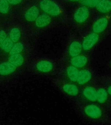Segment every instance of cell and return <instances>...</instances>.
Instances as JSON below:
<instances>
[{"mask_svg": "<svg viewBox=\"0 0 111 125\" xmlns=\"http://www.w3.org/2000/svg\"><path fill=\"white\" fill-rule=\"evenodd\" d=\"M78 116L83 120L93 124H111V113L96 103L74 102L71 103Z\"/></svg>", "mask_w": 111, "mask_h": 125, "instance_id": "6da1fadb", "label": "cell"}, {"mask_svg": "<svg viewBox=\"0 0 111 125\" xmlns=\"http://www.w3.org/2000/svg\"><path fill=\"white\" fill-rule=\"evenodd\" d=\"M61 63L60 59L36 57L30 62L29 70L34 75L53 78L58 76Z\"/></svg>", "mask_w": 111, "mask_h": 125, "instance_id": "7a4b0ae2", "label": "cell"}, {"mask_svg": "<svg viewBox=\"0 0 111 125\" xmlns=\"http://www.w3.org/2000/svg\"><path fill=\"white\" fill-rule=\"evenodd\" d=\"M53 86L71 103L76 101L80 94V87L76 83L69 82L58 77L50 78Z\"/></svg>", "mask_w": 111, "mask_h": 125, "instance_id": "3957f363", "label": "cell"}, {"mask_svg": "<svg viewBox=\"0 0 111 125\" xmlns=\"http://www.w3.org/2000/svg\"><path fill=\"white\" fill-rule=\"evenodd\" d=\"M97 99L96 103L111 113V98L105 87L100 82L98 75L96 81Z\"/></svg>", "mask_w": 111, "mask_h": 125, "instance_id": "277c9868", "label": "cell"}, {"mask_svg": "<svg viewBox=\"0 0 111 125\" xmlns=\"http://www.w3.org/2000/svg\"><path fill=\"white\" fill-rule=\"evenodd\" d=\"M61 62V66L58 75L56 77L76 83L79 70L68 62L62 61Z\"/></svg>", "mask_w": 111, "mask_h": 125, "instance_id": "5b68a950", "label": "cell"}, {"mask_svg": "<svg viewBox=\"0 0 111 125\" xmlns=\"http://www.w3.org/2000/svg\"><path fill=\"white\" fill-rule=\"evenodd\" d=\"M96 81L92 84L80 87V96L76 101L87 103H96L97 94Z\"/></svg>", "mask_w": 111, "mask_h": 125, "instance_id": "8992f818", "label": "cell"}, {"mask_svg": "<svg viewBox=\"0 0 111 125\" xmlns=\"http://www.w3.org/2000/svg\"><path fill=\"white\" fill-rule=\"evenodd\" d=\"M98 75L92 66L79 70L76 84L80 87L92 84L95 82Z\"/></svg>", "mask_w": 111, "mask_h": 125, "instance_id": "52a82bcc", "label": "cell"}, {"mask_svg": "<svg viewBox=\"0 0 111 125\" xmlns=\"http://www.w3.org/2000/svg\"><path fill=\"white\" fill-rule=\"evenodd\" d=\"M82 53L81 41L76 39L70 41L66 50L60 59L62 61H66Z\"/></svg>", "mask_w": 111, "mask_h": 125, "instance_id": "ba28073f", "label": "cell"}, {"mask_svg": "<svg viewBox=\"0 0 111 125\" xmlns=\"http://www.w3.org/2000/svg\"><path fill=\"white\" fill-rule=\"evenodd\" d=\"M100 35L91 32L88 33L82 40V48L83 53L91 55L92 52L100 41Z\"/></svg>", "mask_w": 111, "mask_h": 125, "instance_id": "9c48e42d", "label": "cell"}, {"mask_svg": "<svg viewBox=\"0 0 111 125\" xmlns=\"http://www.w3.org/2000/svg\"><path fill=\"white\" fill-rule=\"evenodd\" d=\"M21 70L6 60L0 61V79L11 78L19 73Z\"/></svg>", "mask_w": 111, "mask_h": 125, "instance_id": "30bf717a", "label": "cell"}, {"mask_svg": "<svg viewBox=\"0 0 111 125\" xmlns=\"http://www.w3.org/2000/svg\"><path fill=\"white\" fill-rule=\"evenodd\" d=\"M91 55L82 53L64 62H68L79 70H81L91 66Z\"/></svg>", "mask_w": 111, "mask_h": 125, "instance_id": "8fae6325", "label": "cell"}, {"mask_svg": "<svg viewBox=\"0 0 111 125\" xmlns=\"http://www.w3.org/2000/svg\"><path fill=\"white\" fill-rule=\"evenodd\" d=\"M40 6L43 11L50 15L57 16L61 13L60 7L52 0H42Z\"/></svg>", "mask_w": 111, "mask_h": 125, "instance_id": "7c38bea8", "label": "cell"}, {"mask_svg": "<svg viewBox=\"0 0 111 125\" xmlns=\"http://www.w3.org/2000/svg\"><path fill=\"white\" fill-rule=\"evenodd\" d=\"M6 60L21 70L27 62V57L24 53L9 55Z\"/></svg>", "mask_w": 111, "mask_h": 125, "instance_id": "4fadbf2b", "label": "cell"}, {"mask_svg": "<svg viewBox=\"0 0 111 125\" xmlns=\"http://www.w3.org/2000/svg\"><path fill=\"white\" fill-rule=\"evenodd\" d=\"M109 25L108 19L105 17H102L95 21L91 27V32L99 35L104 33L107 29Z\"/></svg>", "mask_w": 111, "mask_h": 125, "instance_id": "5bb4252c", "label": "cell"}, {"mask_svg": "<svg viewBox=\"0 0 111 125\" xmlns=\"http://www.w3.org/2000/svg\"><path fill=\"white\" fill-rule=\"evenodd\" d=\"M90 15V11L86 6L78 8L76 10L73 16V19L78 24H82L87 20Z\"/></svg>", "mask_w": 111, "mask_h": 125, "instance_id": "9a60e30c", "label": "cell"}, {"mask_svg": "<svg viewBox=\"0 0 111 125\" xmlns=\"http://www.w3.org/2000/svg\"><path fill=\"white\" fill-rule=\"evenodd\" d=\"M14 43L12 41L10 38L7 37L4 41L2 47L0 49V52L2 53V56L0 58L4 59L6 60L8 56L10 51L13 47ZM3 59V60H4Z\"/></svg>", "mask_w": 111, "mask_h": 125, "instance_id": "2e32d148", "label": "cell"}, {"mask_svg": "<svg viewBox=\"0 0 111 125\" xmlns=\"http://www.w3.org/2000/svg\"><path fill=\"white\" fill-rule=\"evenodd\" d=\"M51 18L47 14H43L39 16L35 21L36 27L38 28H43L49 25L51 22Z\"/></svg>", "mask_w": 111, "mask_h": 125, "instance_id": "e0dca14e", "label": "cell"}, {"mask_svg": "<svg viewBox=\"0 0 111 125\" xmlns=\"http://www.w3.org/2000/svg\"><path fill=\"white\" fill-rule=\"evenodd\" d=\"M39 10L36 6H32L26 12L25 14V18L28 21H35L39 16Z\"/></svg>", "mask_w": 111, "mask_h": 125, "instance_id": "ac0fdd59", "label": "cell"}, {"mask_svg": "<svg viewBox=\"0 0 111 125\" xmlns=\"http://www.w3.org/2000/svg\"><path fill=\"white\" fill-rule=\"evenodd\" d=\"M98 11L102 14L107 13L111 10V0H101L96 6Z\"/></svg>", "mask_w": 111, "mask_h": 125, "instance_id": "d6986e66", "label": "cell"}, {"mask_svg": "<svg viewBox=\"0 0 111 125\" xmlns=\"http://www.w3.org/2000/svg\"><path fill=\"white\" fill-rule=\"evenodd\" d=\"M98 77L100 82L105 87L108 94L111 98V75H104L99 76Z\"/></svg>", "mask_w": 111, "mask_h": 125, "instance_id": "ffe728a7", "label": "cell"}, {"mask_svg": "<svg viewBox=\"0 0 111 125\" xmlns=\"http://www.w3.org/2000/svg\"><path fill=\"white\" fill-rule=\"evenodd\" d=\"M21 36V33L20 30L18 27H14L10 30L8 37L15 43L20 42Z\"/></svg>", "mask_w": 111, "mask_h": 125, "instance_id": "44dd1931", "label": "cell"}, {"mask_svg": "<svg viewBox=\"0 0 111 125\" xmlns=\"http://www.w3.org/2000/svg\"><path fill=\"white\" fill-rule=\"evenodd\" d=\"M25 51V47L23 43L18 42V43H15L13 47H12L11 50L10 51L8 56L11 55L16 54L24 53Z\"/></svg>", "mask_w": 111, "mask_h": 125, "instance_id": "7402d4cb", "label": "cell"}, {"mask_svg": "<svg viewBox=\"0 0 111 125\" xmlns=\"http://www.w3.org/2000/svg\"><path fill=\"white\" fill-rule=\"evenodd\" d=\"M9 10V4L6 0H0V13L7 14Z\"/></svg>", "mask_w": 111, "mask_h": 125, "instance_id": "603a6c76", "label": "cell"}, {"mask_svg": "<svg viewBox=\"0 0 111 125\" xmlns=\"http://www.w3.org/2000/svg\"><path fill=\"white\" fill-rule=\"evenodd\" d=\"M101 0H82L81 3L85 6L89 7H96Z\"/></svg>", "mask_w": 111, "mask_h": 125, "instance_id": "cb8c5ba5", "label": "cell"}, {"mask_svg": "<svg viewBox=\"0 0 111 125\" xmlns=\"http://www.w3.org/2000/svg\"><path fill=\"white\" fill-rule=\"evenodd\" d=\"M7 37L5 31L3 30H0V49L2 47L4 41Z\"/></svg>", "mask_w": 111, "mask_h": 125, "instance_id": "d4e9b609", "label": "cell"}, {"mask_svg": "<svg viewBox=\"0 0 111 125\" xmlns=\"http://www.w3.org/2000/svg\"><path fill=\"white\" fill-rule=\"evenodd\" d=\"M8 3L11 5H16L19 4L22 1V0H6Z\"/></svg>", "mask_w": 111, "mask_h": 125, "instance_id": "484cf974", "label": "cell"}, {"mask_svg": "<svg viewBox=\"0 0 111 125\" xmlns=\"http://www.w3.org/2000/svg\"><path fill=\"white\" fill-rule=\"evenodd\" d=\"M107 67L108 68L111 70V56L108 62Z\"/></svg>", "mask_w": 111, "mask_h": 125, "instance_id": "4316f807", "label": "cell"}, {"mask_svg": "<svg viewBox=\"0 0 111 125\" xmlns=\"http://www.w3.org/2000/svg\"><path fill=\"white\" fill-rule=\"evenodd\" d=\"M71 1H81L82 0H69Z\"/></svg>", "mask_w": 111, "mask_h": 125, "instance_id": "83f0119b", "label": "cell"}]
</instances>
